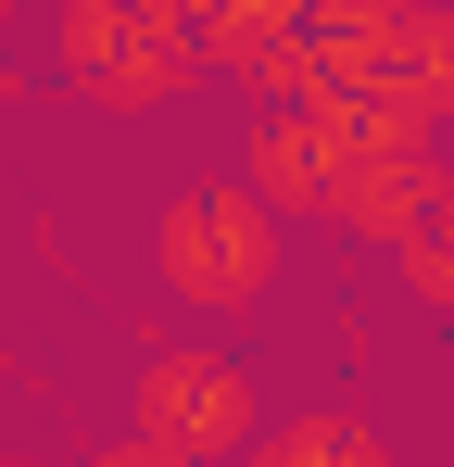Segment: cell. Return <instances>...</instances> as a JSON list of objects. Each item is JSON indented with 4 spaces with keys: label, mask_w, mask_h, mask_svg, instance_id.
I'll return each instance as SVG.
<instances>
[{
    "label": "cell",
    "mask_w": 454,
    "mask_h": 467,
    "mask_svg": "<svg viewBox=\"0 0 454 467\" xmlns=\"http://www.w3.org/2000/svg\"><path fill=\"white\" fill-rule=\"evenodd\" d=\"M190 13H240V0H190Z\"/></svg>",
    "instance_id": "obj_9"
},
{
    "label": "cell",
    "mask_w": 454,
    "mask_h": 467,
    "mask_svg": "<svg viewBox=\"0 0 454 467\" xmlns=\"http://www.w3.org/2000/svg\"><path fill=\"white\" fill-rule=\"evenodd\" d=\"M88 467H190V455H164V442H139V430H127V442H101Z\"/></svg>",
    "instance_id": "obj_8"
},
{
    "label": "cell",
    "mask_w": 454,
    "mask_h": 467,
    "mask_svg": "<svg viewBox=\"0 0 454 467\" xmlns=\"http://www.w3.org/2000/svg\"><path fill=\"white\" fill-rule=\"evenodd\" d=\"M240 467H391V430H378L366 404H303V417H278Z\"/></svg>",
    "instance_id": "obj_5"
},
{
    "label": "cell",
    "mask_w": 454,
    "mask_h": 467,
    "mask_svg": "<svg viewBox=\"0 0 454 467\" xmlns=\"http://www.w3.org/2000/svg\"><path fill=\"white\" fill-rule=\"evenodd\" d=\"M240 177H253L278 215H315V228H354V240H404L417 202L442 190V127L404 114V101L303 88V101H265Z\"/></svg>",
    "instance_id": "obj_1"
},
{
    "label": "cell",
    "mask_w": 454,
    "mask_h": 467,
    "mask_svg": "<svg viewBox=\"0 0 454 467\" xmlns=\"http://www.w3.org/2000/svg\"><path fill=\"white\" fill-rule=\"evenodd\" d=\"M417 88H429V114H454V0H429V77Z\"/></svg>",
    "instance_id": "obj_7"
},
{
    "label": "cell",
    "mask_w": 454,
    "mask_h": 467,
    "mask_svg": "<svg viewBox=\"0 0 454 467\" xmlns=\"http://www.w3.org/2000/svg\"><path fill=\"white\" fill-rule=\"evenodd\" d=\"M151 265L190 316H253L278 291V202L253 177H190L164 215H151Z\"/></svg>",
    "instance_id": "obj_2"
},
{
    "label": "cell",
    "mask_w": 454,
    "mask_h": 467,
    "mask_svg": "<svg viewBox=\"0 0 454 467\" xmlns=\"http://www.w3.org/2000/svg\"><path fill=\"white\" fill-rule=\"evenodd\" d=\"M51 64L101 114H151L202 77V13L190 0H51Z\"/></svg>",
    "instance_id": "obj_3"
},
{
    "label": "cell",
    "mask_w": 454,
    "mask_h": 467,
    "mask_svg": "<svg viewBox=\"0 0 454 467\" xmlns=\"http://www.w3.org/2000/svg\"><path fill=\"white\" fill-rule=\"evenodd\" d=\"M391 265H404V291H417L429 316H454V177L417 202V228L391 240Z\"/></svg>",
    "instance_id": "obj_6"
},
{
    "label": "cell",
    "mask_w": 454,
    "mask_h": 467,
    "mask_svg": "<svg viewBox=\"0 0 454 467\" xmlns=\"http://www.w3.org/2000/svg\"><path fill=\"white\" fill-rule=\"evenodd\" d=\"M139 442H164V455H190V467H240L265 442L253 367H240L227 341H164V354H139Z\"/></svg>",
    "instance_id": "obj_4"
}]
</instances>
